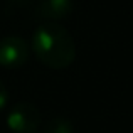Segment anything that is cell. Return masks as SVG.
Masks as SVG:
<instances>
[{"label": "cell", "instance_id": "5b68a950", "mask_svg": "<svg viewBox=\"0 0 133 133\" xmlns=\"http://www.w3.org/2000/svg\"><path fill=\"white\" fill-rule=\"evenodd\" d=\"M72 123L64 116H56L45 127V133H72Z\"/></svg>", "mask_w": 133, "mask_h": 133}, {"label": "cell", "instance_id": "6da1fadb", "mask_svg": "<svg viewBox=\"0 0 133 133\" xmlns=\"http://www.w3.org/2000/svg\"><path fill=\"white\" fill-rule=\"evenodd\" d=\"M32 51L51 69H66L76 59L74 39L57 22H45L37 27L32 36Z\"/></svg>", "mask_w": 133, "mask_h": 133}, {"label": "cell", "instance_id": "8992f818", "mask_svg": "<svg viewBox=\"0 0 133 133\" xmlns=\"http://www.w3.org/2000/svg\"><path fill=\"white\" fill-rule=\"evenodd\" d=\"M7 101H9V93H7L5 84L0 81V111L7 106Z\"/></svg>", "mask_w": 133, "mask_h": 133}, {"label": "cell", "instance_id": "7a4b0ae2", "mask_svg": "<svg viewBox=\"0 0 133 133\" xmlns=\"http://www.w3.org/2000/svg\"><path fill=\"white\" fill-rule=\"evenodd\" d=\"M5 123L14 133H34L41 125V111L32 103L20 101L10 108Z\"/></svg>", "mask_w": 133, "mask_h": 133}, {"label": "cell", "instance_id": "3957f363", "mask_svg": "<svg viewBox=\"0 0 133 133\" xmlns=\"http://www.w3.org/2000/svg\"><path fill=\"white\" fill-rule=\"evenodd\" d=\"M29 59V45L19 36L0 39V66L5 69L22 68Z\"/></svg>", "mask_w": 133, "mask_h": 133}, {"label": "cell", "instance_id": "277c9868", "mask_svg": "<svg viewBox=\"0 0 133 133\" xmlns=\"http://www.w3.org/2000/svg\"><path fill=\"white\" fill-rule=\"evenodd\" d=\"M72 9H74L72 0H39L36 14L42 20L57 22V20L68 19L71 15Z\"/></svg>", "mask_w": 133, "mask_h": 133}, {"label": "cell", "instance_id": "52a82bcc", "mask_svg": "<svg viewBox=\"0 0 133 133\" xmlns=\"http://www.w3.org/2000/svg\"><path fill=\"white\" fill-rule=\"evenodd\" d=\"M10 5H15V7H24V5H29L32 0H7Z\"/></svg>", "mask_w": 133, "mask_h": 133}]
</instances>
